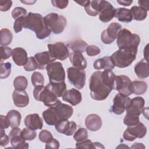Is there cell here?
I'll use <instances>...</instances> for the list:
<instances>
[{
  "mask_svg": "<svg viewBox=\"0 0 149 149\" xmlns=\"http://www.w3.org/2000/svg\"><path fill=\"white\" fill-rule=\"evenodd\" d=\"M116 75L111 70L94 72L89 81L90 96L96 101L105 100L115 88Z\"/></svg>",
  "mask_w": 149,
  "mask_h": 149,
  "instance_id": "obj_1",
  "label": "cell"
},
{
  "mask_svg": "<svg viewBox=\"0 0 149 149\" xmlns=\"http://www.w3.org/2000/svg\"><path fill=\"white\" fill-rule=\"evenodd\" d=\"M73 113V108L58 100L42 112V117L48 125L53 126L60 121L70 118Z\"/></svg>",
  "mask_w": 149,
  "mask_h": 149,
  "instance_id": "obj_2",
  "label": "cell"
},
{
  "mask_svg": "<svg viewBox=\"0 0 149 149\" xmlns=\"http://www.w3.org/2000/svg\"><path fill=\"white\" fill-rule=\"evenodd\" d=\"M23 27L34 31L37 38L40 40L45 38L51 34V31L45 24L44 17L40 13L29 12L23 19Z\"/></svg>",
  "mask_w": 149,
  "mask_h": 149,
  "instance_id": "obj_3",
  "label": "cell"
},
{
  "mask_svg": "<svg viewBox=\"0 0 149 149\" xmlns=\"http://www.w3.org/2000/svg\"><path fill=\"white\" fill-rule=\"evenodd\" d=\"M137 48L119 49L111 56L112 61L119 68H125L130 66L136 58Z\"/></svg>",
  "mask_w": 149,
  "mask_h": 149,
  "instance_id": "obj_4",
  "label": "cell"
},
{
  "mask_svg": "<svg viewBox=\"0 0 149 149\" xmlns=\"http://www.w3.org/2000/svg\"><path fill=\"white\" fill-rule=\"evenodd\" d=\"M116 42L119 49L137 48L140 43V38L128 29H123L118 33Z\"/></svg>",
  "mask_w": 149,
  "mask_h": 149,
  "instance_id": "obj_5",
  "label": "cell"
},
{
  "mask_svg": "<svg viewBox=\"0 0 149 149\" xmlns=\"http://www.w3.org/2000/svg\"><path fill=\"white\" fill-rule=\"evenodd\" d=\"M45 25L51 31L55 34H61L66 26V19L62 15L56 13H50L44 17Z\"/></svg>",
  "mask_w": 149,
  "mask_h": 149,
  "instance_id": "obj_6",
  "label": "cell"
},
{
  "mask_svg": "<svg viewBox=\"0 0 149 149\" xmlns=\"http://www.w3.org/2000/svg\"><path fill=\"white\" fill-rule=\"evenodd\" d=\"M33 96L36 100L42 102L47 107L53 105L59 100L47 85L35 87L33 90Z\"/></svg>",
  "mask_w": 149,
  "mask_h": 149,
  "instance_id": "obj_7",
  "label": "cell"
},
{
  "mask_svg": "<svg viewBox=\"0 0 149 149\" xmlns=\"http://www.w3.org/2000/svg\"><path fill=\"white\" fill-rule=\"evenodd\" d=\"M68 80L76 88L82 89L86 83V72L75 67L68 68L66 70Z\"/></svg>",
  "mask_w": 149,
  "mask_h": 149,
  "instance_id": "obj_8",
  "label": "cell"
},
{
  "mask_svg": "<svg viewBox=\"0 0 149 149\" xmlns=\"http://www.w3.org/2000/svg\"><path fill=\"white\" fill-rule=\"evenodd\" d=\"M49 82L65 81V71L62 64L59 62H53L46 67Z\"/></svg>",
  "mask_w": 149,
  "mask_h": 149,
  "instance_id": "obj_9",
  "label": "cell"
},
{
  "mask_svg": "<svg viewBox=\"0 0 149 149\" xmlns=\"http://www.w3.org/2000/svg\"><path fill=\"white\" fill-rule=\"evenodd\" d=\"M147 133V128L146 126L141 122L133 126H127V128L123 133V137L125 140L129 141H132L136 138H143Z\"/></svg>",
  "mask_w": 149,
  "mask_h": 149,
  "instance_id": "obj_10",
  "label": "cell"
},
{
  "mask_svg": "<svg viewBox=\"0 0 149 149\" xmlns=\"http://www.w3.org/2000/svg\"><path fill=\"white\" fill-rule=\"evenodd\" d=\"M48 48L51 56L55 59L64 61L69 56V51L66 45L62 42L48 44Z\"/></svg>",
  "mask_w": 149,
  "mask_h": 149,
  "instance_id": "obj_11",
  "label": "cell"
},
{
  "mask_svg": "<svg viewBox=\"0 0 149 149\" xmlns=\"http://www.w3.org/2000/svg\"><path fill=\"white\" fill-rule=\"evenodd\" d=\"M120 24L116 22L110 23L108 28L104 30L101 34V40L104 44H109L113 42L117 38L119 32L122 30Z\"/></svg>",
  "mask_w": 149,
  "mask_h": 149,
  "instance_id": "obj_12",
  "label": "cell"
},
{
  "mask_svg": "<svg viewBox=\"0 0 149 149\" xmlns=\"http://www.w3.org/2000/svg\"><path fill=\"white\" fill-rule=\"evenodd\" d=\"M131 85L132 81L128 76L123 74L116 76L114 90H117L119 94L125 96L131 95Z\"/></svg>",
  "mask_w": 149,
  "mask_h": 149,
  "instance_id": "obj_13",
  "label": "cell"
},
{
  "mask_svg": "<svg viewBox=\"0 0 149 149\" xmlns=\"http://www.w3.org/2000/svg\"><path fill=\"white\" fill-rule=\"evenodd\" d=\"M130 101V98L128 96H125L120 94H117L113 100L110 112L116 115H121L126 110Z\"/></svg>",
  "mask_w": 149,
  "mask_h": 149,
  "instance_id": "obj_14",
  "label": "cell"
},
{
  "mask_svg": "<svg viewBox=\"0 0 149 149\" xmlns=\"http://www.w3.org/2000/svg\"><path fill=\"white\" fill-rule=\"evenodd\" d=\"M11 146L15 148H28L29 144L22 137V130L18 127L12 128L9 134Z\"/></svg>",
  "mask_w": 149,
  "mask_h": 149,
  "instance_id": "obj_15",
  "label": "cell"
},
{
  "mask_svg": "<svg viewBox=\"0 0 149 149\" xmlns=\"http://www.w3.org/2000/svg\"><path fill=\"white\" fill-rule=\"evenodd\" d=\"M144 104L145 101L141 97H136L130 99V101L126 109V113L139 116L142 113Z\"/></svg>",
  "mask_w": 149,
  "mask_h": 149,
  "instance_id": "obj_16",
  "label": "cell"
},
{
  "mask_svg": "<svg viewBox=\"0 0 149 149\" xmlns=\"http://www.w3.org/2000/svg\"><path fill=\"white\" fill-rule=\"evenodd\" d=\"M55 128L59 133L70 136L77 130V125L74 121H69L68 119L60 121L55 125Z\"/></svg>",
  "mask_w": 149,
  "mask_h": 149,
  "instance_id": "obj_17",
  "label": "cell"
},
{
  "mask_svg": "<svg viewBox=\"0 0 149 149\" xmlns=\"http://www.w3.org/2000/svg\"><path fill=\"white\" fill-rule=\"evenodd\" d=\"M116 9L108 2L105 1L104 5L99 13V19L104 23L111 21L114 17Z\"/></svg>",
  "mask_w": 149,
  "mask_h": 149,
  "instance_id": "obj_18",
  "label": "cell"
},
{
  "mask_svg": "<svg viewBox=\"0 0 149 149\" xmlns=\"http://www.w3.org/2000/svg\"><path fill=\"white\" fill-rule=\"evenodd\" d=\"M62 100L69 102L72 106H75L80 103L82 100V95L79 90L75 88H71L65 91L62 95Z\"/></svg>",
  "mask_w": 149,
  "mask_h": 149,
  "instance_id": "obj_19",
  "label": "cell"
},
{
  "mask_svg": "<svg viewBox=\"0 0 149 149\" xmlns=\"http://www.w3.org/2000/svg\"><path fill=\"white\" fill-rule=\"evenodd\" d=\"M104 0H88L84 7L86 12L88 15L96 16L99 15L100 12L104 5Z\"/></svg>",
  "mask_w": 149,
  "mask_h": 149,
  "instance_id": "obj_20",
  "label": "cell"
},
{
  "mask_svg": "<svg viewBox=\"0 0 149 149\" xmlns=\"http://www.w3.org/2000/svg\"><path fill=\"white\" fill-rule=\"evenodd\" d=\"M12 99L14 104L19 108L25 107L29 103V97L25 90H14L12 93Z\"/></svg>",
  "mask_w": 149,
  "mask_h": 149,
  "instance_id": "obj_21",
  "label": "cell"
},
{
  "mask_svg": "<svg viewBox=\"0 0 149 149\" xmlns=\"http://www.w3.org/2000/svg\"><path fill=\"white\" fill-rule=\"evenodd\" d=\"M24 124L27 127L33 130L41 129L43 126V120L38 114L32 113L26 116Z\"/></svg>",
  "mask_w": 149,
  "mask_h": 149,
  "instance_id": "obj_22",
  "label": "cell"
},
{
  "mask_svg": "<svg viewBox=\"0 0 149 149\" xmlns=\"http://www.w3.org/2000/svg\"><path fill=\"white\" fill-rule=\"evenodd\" d=\"M69 58L73 67L81 70H84L87 68V61L81 52L77 51L72 52L69 54Z\"/></svg>",
  "mask_w": 149,
  "mask_h": 149,
  "instance_id": "obj_23",
  "label": "cell"
},
{
  "mask_svg": "<svg viewBox=\"0 0 149 149\" xmlns=\"http://www.w3.org/2000/svg\"><path fill=\"white\" fill-rule=\"evenodd\" d=\"M12 57L13 62L17 66H24L29 58L27 52L21 47H17L12 49Z\"/></svg>",
  "mask_w": 149,
  "mask_h": 149,
  "instance_id": "obj_24",
  "label": "cell"
},
{
  "mask_svg": "<svg viewBox=\"0 0 149 149\" xmlns=\"http://www.w3.org/2000/svg\"><path fill=\"white\" fill-rule=\"evenodd\" d=\"M85 125L89 130L96 132L101 127L102 119L101 117L97 114H90L87 116L85 119Z\"/></svg>",
  "mask_w": 149,
  "mask_h": 149,
  "instance_id": "obj_25",
  "label": "cell"
},
{
  "mask_svg": "<svg viewBox=\"0 0 149 149\" xmlns=\"http://www.w3.org/2000/svg\"><path fill=\"white\" fill-rule=\"evenodd\" d=\"M34 58L38 65L39 69H44L48 64L54 62L55 60L51 56L49 51L37 53Z\"/></svg>",
  "mask_w": 149,
  "mask_h": 149,
  "instance_id": "obj_26",
  "label": "cell"
},
{
  "mask_svg": "<svg viewBox=\"0 0 149 149\" xmlns=\"http://www.w3.org/2000/svg\"><path fill=\"white\" fill-rule=\"evenodd\" d=\"M137 76L140 79H144L149 76V66L148 61L144 58L137 63L134 68Z\"/></svg>",
  "mask_w": 149,
  "mask_h": 149,
  "instance_id": "obj_27",
  "label": "cell"
},
{
  "mask_svg": "<svg viewBox=\"0 0 149 149\" xmlns=\"http://www.w3.org/2000/svg\"><path fill=\"white\" fill-rule=\"evenodd\" d=\"M93 66L97 70H112L115 68L111 56H104L96 59L94 62Z\"/></svg>",
  "mask_w": 149,
  "mask_h": 149,
  "instance_id": "obj_28",
  "label": "cell"
},
{
  "mask_svg": "<svg viewBox=\"0 0 149 149\" xmlns=\"http://www.w3.org/2000/svg\"><path fill=\"white\" fill-rule=\"evenodd\" d=\"M115 17L119 22L129 23L133 20L130 9L125 8H119L116 9Z\"/></svg>",
  "mask_w": 149,
  "mask_h": 149,
  "instance_id": "obj_29",
  "label": "cell"
},
{
  "mask_svg": "<svg viewBox=\"0 0 149 149\" xmlns=\"http://www.w3.org/2000/svg\"><path fill=\"white\" fill-rule=\"evenodd\" d=\"M47 86L58 98L62 97L66 91V85L65 81L49 82Z\"/></svg>",
  "mask_w": 149,
  "mask_h": 149,
  "instance_id": "obj_30",
  "label": "cell"
},
{
  "mask_svg": "<svg viewBox=\"0 0 149 149\" xmlns=\"http://www.w3.org/2000/svg\"><path fill=\"white\" fill-rule=\"evenodd\" d=\"M6 118L12 129L18 127L20 125L22 116L17 111L14 109L9 111L6 114Z\"/></svg>",
  "mask_w": 149,
  "mask_h": 149,
  "instance_id": "obj_31",
  "label": "cell"
},
{
  "mask_svg": "<svg viewBox=\"0 0 149 149\" xmlns=\"http://www.w3.org/2000/svg\"><path fill=\"white\" fill-rule=\"evenodd\" d=\"M147 90V84L143 81L135 80L132 81L131 91L132 93L136 95H141L146 92Z\"/></svg>",
  "mask_w": 149,
  "mask_h": 149,
  "instance_id": "obj_32",
  "label": "cell"
},
{
  "mask_svg": "<svg viewBox=\"0 0 149 149\" xmlns=\"http://www.w3.org/2000/svg\"><path fill=\"white\" fill-rule=\"evenodd\" d=\"M68 48L70 49L72 51H77L80 52H84L87 47L88 46L86 42L82 40H76L73 41H70L66 44Z\"/></svg>",
  "mask_w": 149,
  "mask_h": 149,
  "instance_id": "obj_33",
  "label": "cell"
},
{
  "mask_svg": "<svg viewBox=\"0 0 149 149\" xmlns=\"http://www.w3.org/2000/svg\"><path fill=\"white\" fill-rule=\"evenodd\" d=\"M130 10L131 12L132 19L135 20H143L146 18L147 15V11L137 6H132Z\"/></svg>",
  "mask_w": 149,
  "mask_h": 149,
  "instance_id": "obj_34",
  "label": "cell"
},
{
  "mask_svg": "<svg viewBox=\"0 0 149 149\" xmlns=\"http://www.w3.org/2000/svg\"><path fill=\"white\" fill-rule=\"evenodd\" d=\"M1 40L0 44L1 46H6L9 45L13 38L12 32L8 29H2L1 30Z\"/></svg>",
  "mask_w": 149,
  "mask_h": 149,
  "instance_id": "obj_35",
  "label": "cell"
},
{
  "mask_svg": "<svg viewBox=\"0 0 149 149\" xmlns=\"http://www.w3.org/2000/svg\"><path fill=\"white\" fill-rule=\"evenodd\" d=\"M27 79L23 76H18L14 79L13 86L16 90H25L27 87Z\"/></svg>",
  "mask_w": 149,
  "mask_h": 149,
  "instance_id": "obj_36",
  "label": "cell"
},
{
  "mask_svg": "<svg viewBox=\"0 0 149 149\" xmlns=\"http://www.w3.org/2000/svg\"><path fill=\"white\" fill-rule=\"evenodd\" d=\"M32 85L35 87L38 86H43L44 84V77L39 72H34L31 76Z\"/></svg>",
  "mask_w": 149,
  "mask_h": 149,
  "instance_id": "obj_37",
  "label": "cell"
},
{
  "mask_svg": "<svg viewBox=\"0 0 149 149\" xmlns=\"http://www.w3.org/2000/svg\"><path fill=\"white\" fill-rule=\"evenodd\" d=\"M12 65L10 62L1 63L0 68V78L1 79L8 77L11 72Z\"/></svg>",
  "mask_w": 149,
  "mask_h": 149,
  "instance_id": "obj_38",
  "label": "cell"
},
{
  "mask_svg": "<svg viewBox=\"0 0 149 149\" xmlns=\"http://www.w3.org/2000/svg\"><path fill=\"white\" fill-rule=\"evenodd\" d=\"M88 137V132L87 129L83 127H80L77 130L73 135V139L76 142L81 141L87 139Z\"/></svg>",
  "mask_w": 149,
  "mask_h": 149,
  "instance_id": "obj_39",
  "label": "cell"
},
{
  "mask_svg": "<svg viewBox=\"0 0 149 149\" xmlns=\"http://www.w3.org/2000/svg\"><path fill=\"white\" fill-rule=\"evenodd\" d=\"M22 136L25 140L31 141L36 137L37 133L35 130L26 127L22 130Z\"/></svg>",
  "mask_w": 149,
  "mask_h": 149,
  "instance_id": "obj_40",
  "label": "cell"
},
{
  "mask_svg": "<svg viewBox=\"0 0 149 149\" xmlns=\"http://www.w3.org/2000/svg\"><path fill=\"white\" fill-rule=\"evenodd\" d=\"M24 70L27 72H31L37 69H39V66L34 57L30 56L29 58V59L26 64L23 66Z\"/></svg>",
  "mask_w": 149,
  "mask_h": 149,
  "instance_id": "obj_41",
  "label": "cell"
},
{
  "mask_svg": "<svg viewBox=\"0 0 149 149\" xmlns=\"http://www.w3.org/2000/svg\"><path fill=\"white\" fill-rule=\"evenodd\" d=\"M139 121V116L131 115L127 113L123 119V123L127 126H133L137 123Z\"/></svg>",
  "mask_w": 149,
  "mask_h": 149,
  "instance_id": "obj_42",
  "label": "cell"
},
{
  "mask_svg": "<svg viewBox=\"0 0 149 149\" xmlns=\"http://www.w3.org/2000/svg\"><path fill=\"white\" fill-rule=\"evenodd\" d=\"M27 15V10L22 7H16L12 12V16L15 20L21 17H26Z\"/></svg>",
  "mask_w": 149,
  "mask_h": 149,
  "instance_id": "obj_43",
  "label": "cell"
},
{
  "mask_svg": "<svg viewBox=\"0 0 149 149\" xmlns=\"http://www.w3.org/2000/svg\"><path fill=\"white\" fill-rule=\"evenodd\" d=\"M1 50V63L5 60L9 58L12 54V49L8 47L5 46H1L0 47Z\"/></svg>",
  "mask_w": 149,
  "mask_h": 149,
  "instance_id": "obj_44",
  "label": "cell"
},
{
  "mask_svg": "<svg viewBox=\"0 0 149 149\" xmlns=\"http://www.w3.org/2000/svg\"><path fill=\"white\" fill-rule=\"evenodd\" d=\"M39 140L42 143H47L53 139L52 133L47 130H42L39 133Z\"/></svg>",
  "mask_w": 149,
  "mask_h": 149,
  "instance_id": "obj_45",
  "label": "cell"
},
{
  "mask_svg": "<svg viewBox=\"0 0 149 149\" xmlns=\"http://www.w3.org/2000/svg\"><path fill=\"white\" fill-rule=\"evenodd\" d=\"M76 147L77 148H94L93 143L90 139H86L81 141L76 142Z\"/></svg>",
  "mask_w": 149,
  "mask_h": 149,
  "instance_id": "obj_46",
  "label": "cell"
},
{
  "mask_svg": "<svg viewBox=\"0 0 149 149\" xmlns=\"http://www.w3.org/2000/svg\"><path fill=\"white\" fill-rule=\"evenodd\" d=\"M86 52L87 55H88L89 56H94L98 55L101 52V49L99 47H98L96 45H88L87 47Z\"/></svg>",
  "mask_w": 149,
  "mask_h": 149,
  "instance_id": "obj_47",
  "label": "cell"
},
{
  "mask_svg": "<svg viewBox=\"0 0 149 149\" xmlns=\"http://www.w3.org/2000/svg\"><path fill=\"white\" fill-rule=\"evenodd\" d=\"M69 1L68 0H52V5L56 8L62 9L67 7Z\"/></svg>",
  "mask_w": 149,
  "mask_h": 149,
  "instance_id": "obj_48",
  "label": "cell"
},
{
  "mask_svg": "<svg viewBox=\"0 0 149 149\" xmlns=\"http://www.w3.org/2000/svg\"><path fill=\"white\" fill-rule=\"evenodd\" d=\"M25 17H21L15 20L13 24V29L16 33H18L22 30L23 27V22Z\"/></svg>",
  "mask_w": 149,
  "mask_h": 149,
  "instance_id": "obj_49",
  "label": "cell"
},
{
  "mask_svg": "<svg viewBox=\"0 0 149 149\" xmlns=\"http://www.w3.org/2000/svg\"><path fill=\"white\" fill-rule=\"evenodd\" d=\"M9 137L8 136L4 129H1V138H0V145L2 147L6 146L9 141Z\"/></svg>",
  "mask_w": 149,
  "mask_h": 149,
  "instance_id": "obj_50",
  "label": "cell"
},
{
  "mask_svg": "<svg viewBox=\"0 0 149 149\" xmlns=\"http://www.w3.org/2000/svg\"><path fill=\"white\" fill-rule=\"evenodd\" d=\"M12 1H0V10L2 12L8 11L12 6Z\"/></svg>",
  "mask_w": 149,
  "mask_h": 149,
  "instance_id": "obj_51",
  "label": "cell"
},
{
  "mask_svg": "<svg viewBox=\"0 0 149 149\" xmlns=\"http://www.w3.org/2000/svg\"><path fill=\"white\" fill-rule=\"evenodd\" d=\"M59 147V143L55 139H52L50 141L45 143V148L57 149Z\"/></svg>",
  "mask_w": 149,
  "mask_h": 149,
  "instance_id": "obj_52",
  "label": "cell"
},
{
  "mask_svg": "<svg viewBox=\"0 0 149 149\" xmlns=\"http://www.w3.org/2000/svg\"><path fill=\"white\" fill-rule=\"evenodd\" d=\"M0 127L1 129H7L10 126L8 120L6 116H4L2 115H0Z\"/></svg>",
  "mask_w": 149,
  "mask_h": 149,
  "instance_id": "obj_53",
  "label": "cell"
},
{
  "mask_svg": "<svg viewBox=\"0 0 149 149\" xmlns=\"http://www.w3.org/2000/svg\"><path fill=\"white\" fill-rule=\"evenodd\" d=\"M138 4L139 7L144 9L146 11L149 10V1H139Z\"/></svg>",
  "mask_w": 149,
  "mask_h": 149,
  "instance_id": "obj_54",
  "label": "cell"
},
{
  "mask_svg": "<svg viewBox=\"0 0 149 149\" xmlns=\"http://www.w3.org/2000/svg\"><path fill=\"white\" fill-rule=\"evenodd\" d=\"M132 1H117V2L120 5L127 6H129L132 3Z\"/></svg>",
  "mask_w": 149,
  "mask_h": 149,
  "instance_id": "obj_55",
  "label": "cell"
},
{
  "mask_svg": "<svg viewBox=\"0 0 149 149\" xmlns=\"http://www.w3.org/2000/svg\"><path fill=\"white\" fill-rule=\"evenodd\" d=\"M131 148H144L145 146L143 145L142 143H135L133 144V146L130 147Z\"/></svg>",
  "mask_w": 149,
  "mask_h": 149,
  "instance_id": "obj_56",
  "label": "cell"
},
{
  "mask_svg": "<svg viewBox=\"0 0 149 149\" xmlns=\"http://www.w3.org/2000/svg\"><path fill=\"white\" fill-rule=\"evenodd\" d=\"M93 145L94 148H104L105 147L99 142H94L93 143Z\"/></svg>",
  "mask_w": 149,
  "mask_h": 149,
  "instance_id": "obj_57",
  "label": "cell"
},
{
  "mask_svg": "<svg viewBox=\"0 0 149 149\" xmlns=\"http://www.w3.org/2000/svg\"><path fill=\"white\" fill-rule=\"evenodd\" d=\"M148 44L146 45L145 49H144V59L148 61V58H147V49H148Z\"/></svg>",
  "mask_w": 149,
  "mask_h": 149,
  "instance_id": "obj_58",
  "label": "cell"
},
{
  "mask_svg": "<svg viewBox=\"0 0 149 149\" xmlns=\"http://www.w3.org/2000/svg\"><path fill=\"white\" fill-rule=\"evenodd\" d=\"M21 2H22V3H25L26 5H32V4H33L34 3H35L36 2V1H21Z\"/></svg>",
  "mask_w": 149,
  "mask_h": 149,
  "instance_id": "obj_59",
  "label": "cell"
}]
</instances>
